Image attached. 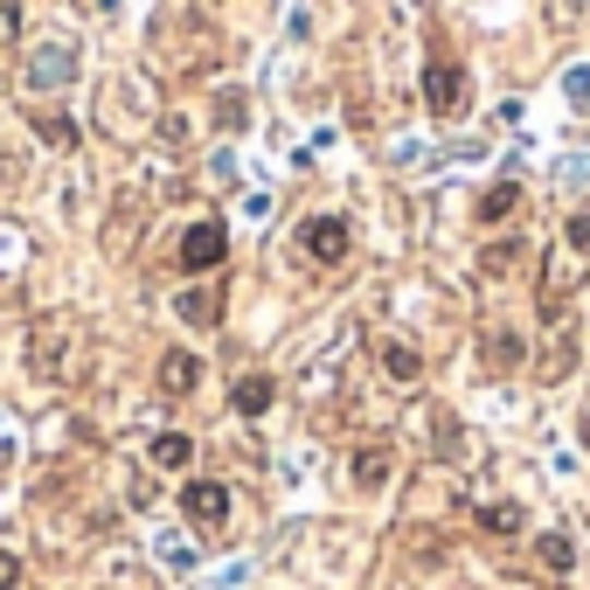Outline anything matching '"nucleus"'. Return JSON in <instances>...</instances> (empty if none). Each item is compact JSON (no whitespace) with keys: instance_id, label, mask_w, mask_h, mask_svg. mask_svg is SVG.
I'll return each instance as SVG.
<instances>
[{"instance_id":"nucleus-17","label":"nucleus","mask_w":590,"mask_h":590,"mask_svg":"<svg viewBox=\"0 0 590 590\" xmlns=\"http://www.w3.org/2000/svg\"><path fill=\"white\" fill-rule=\"evenodd\" d=\"M480 528H486V535H521V507L493 501V507H480Z\"/></svg>"},{"instance_id":"nucleus-24","label":"nucleus","mask_w":590,"mask_h":590,"mask_svg":"<svg viewBox=\"0 0 590 590\" xmlns=\"http://www.w3.org/2000/svg\"><path fill=\"white\" fill-rule=\"evenodd\" d=\"M583 445H590V417H583Z\"/></svg>"},{"instance_id":"nucleus-14","label":"nucleus","mask_w":590,"mask_h":590,"mask_svg":"<svg viewBox=\"0 0 590 590\" xmlns=\"http://www.w3.org/2000/svg\"><path fill=\"white\" fill-rule=\"evenodd\" d=\"M535 556H542V569H556V577H563V569H577V542H569V535H535Z\"/></svg>"},{"instance_id":"nucleus-10","label":"nucleus","mask_w":590,"mask_h":590,"mask_svg":"<svg viewBox=\"0 0 590 590\" xmlns=\"http://www.w3.org/2000/svg\"><path fill=\"white\" fill-rule=\"evenodd\" d=\"M188 459H195V437H181V431H160L154 437V466L160 472H188Z\"/></svg>"},{"instance_id":"nucleus-20","label":"nucleus","mask_w":590,"mask_h":590,"mask_svg":"<svg viewBox=\"0 0 590 590\" xmlns=\"http://www.w3.org/2000/svg\"><path fill=\"white\" fill-rule=\"evenodd\" d=\"M0 43H22V8L14 0H0Z\"/></svg>"},{"instance_id":"nucleus-19","label":"nucleus","mask_w":590,"mask_h":590,"mask_svg":"<svg viewBox=\"0 0 590 590\" xmlns=\"http://www.w3.org/2000/svg\"><path fill=\"white\" fill-rule=\"evenodd\" d=\"M243 111H251V105H243V91H222V98H216V119L230 125V132L243 125Z\"/></svg>"},{"instance_id":"nucleus-15","label":"nucleus","mask_w":590,"mask_h":590,"mask_svg":"<svg viewBox=\"0 0 590 590\" xmlns=\"http://www.w3.org/2000/svg\"><path fill=\"white\" fill-rule=\"evenodd\" d=\"M486 369H501V375H507V369H521V334H507V327H501V334H486Z\"/></svg>"},{"instance_id":"nucleus-9","label":"nucleus","mask_w":590,"mask_h":590,"mask_svg":"<svg viewBox=\"0 0 590 590\" xmlns=\"http://www.w3.org/2000/svg\"><path fill=\"white\" fill-rule=\"evenodd\" d=\"M348 472H354V486H361V493H375V486L389 480V445H361Z\"/></svg>"},{"instance_id":"nucleus-21","label":"nucleus","mask_w":590,"mask_h":590,"mask_svg":"<svg viewBox=\"0 0 590 590\" xmlns=\"http://www.w3.org/2000/svg\"><path fill=\"white\" fill-rule=\"evenodd\" d=\"M0 590H22V556L14 549H0Z\"/></svg>"},{"instance_id":"nucleus-18","label":"nucleus","mask_w":590,"mask_h":590,"mask_svg":"<svg viewBox=\"0 0 590 590\" xmlns=\"http://www.w3.org/2000/svg\"><path fill=\"white\" fill-rule=\"evenodd\" d=\"M563 243H569V251H577V257H590V208H577V216H569Z\"/></svg>"},{"instance_id":"nucleus-23","label":"nucleus","mask_w":590,"mask_h":590,"mask_svg":"<svg viewBox=\"0 0 590 590\" xmlns=\"http://www.w3.org/2000/svg\"><path fill=\"white\" fill-rule=\"evenodd\" d=\"M577 8L583 0H556V22H577Z\"/></svg>"},{"instance_id":"nucleus-12","label":"nucleus","mask_w":590,"mask_h":590,"mask_svg":"<svg viewBox=\"0 0 590 590\" xmlns=\"http://www.w3.org/2000/svg\"><path fill=\"white\" fill-rule=\"evenodd\" d=\"M35 132H43V146H56V154H77V119H63V111H49V119H35Z\"/></svg>"},{"instance_id":"nucleus-3","label":"nucleus","mask_w":590,"mask_h":590,"mask_svg":"<svg viewBox=\"0 0 590 590\" xmlns=\"http://www.w3.org/2000/svg\"><path fill=\"white\" fill-rule=\"evenodd\" d=\"M424 105L437 111V119H451V111L466 105V70L451 63V56H431L424 63Z\"/></svg>"},{"instance_id":"nucleus-6","label":"nucleus","mask_w":590,"mask_h":590,"mask_svg":"<svg viewBox=\"0 0 590 590\" xmlns=\"http://www.w3.org/2000/svg\"><path fill=\"white\" fill-rule=\"evenodd\" d=\"M174 313L188 320V327H216V320H222V292H216V285H188V292L174 299Z\"/></svg>"},{"instance_id":"nucleus-5","label":"nucleus","mask_w":590,"mask_h":590,"mask_svg":"<svg viewBox=\"0 0 590 590\" xmlns=\"http://www.w3.org/2000/svg\"><path fill=\"white\" fill-rule=\"evenodd\" d=\"M299 251H306L313 264H340L348 257V222L340 216H306L299 222Z\"/></svg>"},{"instance_id":"nucleus-4","label":"nucleus","mask_w":590,"mask_h":590,"mask_svg":"<svg viewBox=\"0 0 590 590\" xmlns=\"http://www.w3.org/2000/svg\"><path fill=\"white\" fill-rule=\"evenodd\" d=\"M70 77H77V49H70V43H35V56H28V91H63Z\"/></svg>"},{"instance_id":"nucleus-7","label":"nucleus","mask_w":590,"mask_h":590,"mask_svg":"<svg viewBox=\"0 0 590 590\" xmlns=\"http://www.w3.org/2000/svg\"><path fill=\"white\" fill-rule=\"evenodd\" d=\"M202 383V354H188V348H174V354H167L160 361V396H188V389H195Z\"/></svg>"},{"instance_id":"nucleus-8","label":"nucleus","mask_w":590,"mask_h":590,"mask_svg":"<svg viewBox=\"0 0 590 590\" xmlns=\"http://www.w3.org/2000/svg\"><path fill=\"white\" fill-rule=\"evenodd\" d=\"M272 404H278V383H272V375H243V383L230 389V410H237V417H264Z\"/></svg>"},{"instance_id":"nucleus-22","label":"nucleus","mask_w":590,"mask_h":590,"mask_svg":"<svg viewBox=\"0 0 590 590\" xmlns=\"http://www.w3.org/2000/svg\"><path fill=\"white\" fill-rule=\"evenodd\" d=\"M569 98H577V105H590V70H569Z\"/></svg>"},{"instance_id":"nucleus-16","label":"nucleus","mask_w":590,"mask_h":590,"mask_svg":"<svg viewBox=\"0 0 590 590\" xmlns=\"http://www.w3.org/2000/svg\"><path fill=\"white\" fill-rule=\"evenodd\" d=\"M514 264H521V237H501V243H486V251H480V272H486V278L514 272Z\"/></svg>"},{"instance_id":"nucleus-11","label":"nucleus","mask_w":590,"mask_h":590,"mask_svg":"<svg viewBox=\"0 0 590 590\" xmlns=\"http://www.w3.org/2000/svg\"><path fill=\"white\" fill-rule=\"evenodd\" d=\"M514 208H521V181H493L480 195V222H507Z\"/></svg>"},{"instance_id":"nucleus-2","label":"nucleus","mask_w":590,"mask_h":590,"mask_svg":"<svg viewBox=\"0 0 590 590\" xmlns=\"http://www.w3.org/2000/svg\"><path fill=\"white\" fill-rule=\"evenodd\" d=\"M181 514H188V528L216 535V528L230 521V486H222V480H188L181 486Z\"/></svg>"},{"instance_id":"nucleus-13","label":"nucleus","mask_w":590,"mask_h":590,"mask_svg":"<svg viewBox=\"0 0 590 590\" xmlns=\"http://www.w3.org/2000/svg\"><path fill=\"white\" fill-rule=\"evenodd\" d=\"M383 369H389V383H417V375H424V354L404 348V340H389V348H383Z\"/></svg>"},{"instance_id":"nucleus-1","label":"nucleus","mask_w":590,"mask_h":590,"mask_svg":"<svg viewBox=\"0 0 590 590\" xmlns=\"http://www.w3.org/2000/svg\"><path fill=\"white\" fill-rule=\"evenodd\" d=\"M222 257H230V230H222L216 216H202V222L181 230V272H216Z\"/></svg>"}]
</instances>
